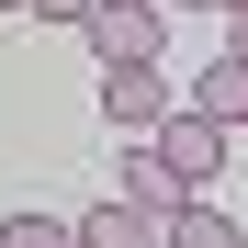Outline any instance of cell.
<instances>
[{
  "mask_svg": "<svg viewBox=\"0 0 248 248\" xmlns=\"http://www.w3.org/2000/svg\"><path fill=\"white\" fill-rule=\"evenodd\" d=\"M158 158H170V181L181 192H215V170H226V124L215 113H158V136H147Z\"/></svg>",
  "mask_w": 248,
  "mask_h": 248,
  "instance_id": "6da1fadb",
  "label": "cell"
},
{
  "mask_svg": "<svg viewBox=\"0 0 248 248\" xmlns=\"http://www.w3.org/2000/svg\"><path fill=\"white\" fill-rule=\"evenodd\" d=\"M79 34H91L102 68H147V57H158V0H91Z\"/></svg>",
  "mask_w": 248,
  "mask_h": 248,
  "instance_id": "7a4b0ae2",
  "label": "cell"
},
{
  "mask_svg": "<svg viewBox=\"0 0 248 248\" xmlns=\"http://www.w3.org/2000/svg\"><path fill=\"white\" fill-rule=\"evenodd\" d=\"M102 113L124 124V136H158V113H170V79H158V57H147V68H102Z\"/></svg>",
  "mask_w": 248,
  "mask_h": 248,
  "instance_id": "3957f363",
  "label": "cell"
},
{
  "mask_svg": "<svg viewBox=\"0 0 248 248\" xmlns=\"http://www.w3.org/2000/svg\"><path fill=\"white\" fill-rule=\"evenodd\" d=\"M79 248H170V226H158V203H102V215H79Z\"/></svg>",
  "mask_w": 248,
  "mask_h": 248,
  "instance_id": "277c9868",
  "label": "cell"
},
{
  "mask_svg": "<svg viewBox=\"0 0 248 248\" xmlns=\"http://www.w3.org/2000/svg\"><path fill=\"white\" fill-rule=\"evenodd\" d=\"M170 248H248V237H237V215H226L215 192H181L170 203Z\"/></svg>",
  "mask_w": 248,
  "mask_h": 248,
  "instance_id": "5b68a950",
  "label": "cell"
},
{
  "mask_svg": "<svg viewBox=\"0 0 248 248\" xmlns=\"http://www.w3.org/2000/svg\"><path fill=\"white\" fill-rule=\"evenodd\" d=\"M192 113H215L226 136H237V124H248V68H237V57H215V68H203V91H192Z\"/></svg>",
  "mask_w": 248,
  "mask_h": 248,
  "instance_id": "8992f818",
  "label": "cell"
},
{
  "mask_svg": "<svg viewBox=\"0 0 248 248\" xmlns=\"http://www.w3.org/2000/svg\"><path fill=\"white\" fill-rule=\"evenodd\" d=\"M124 203H158V215H170V203H181V181H170V158H158L147 136L124 147Z\"/></svg>",
  "mask_w": 248,
  "mask_h": 248,
  "instance_id": "52a82bcc",
  "label": "cell"
},
{
  "mask_svg": "<svg viewBox=\"0 0 248 248\" xmlns=\"http://www.w3.org/2000/svg\"><path fill=\"white\" fill-rule=\"evenodd\" d=\"M0 248H79V226H57V215H12Z\"/></svg>",
  "mask_w": 248,
  "mask_h": 248,
  "instance_id": "ba28073f",
  "label": "cell"
},
{
  "mask_svg": "<svg viewBox=\"0 0 248 248\" xmlns=\"http://www.w3.org/2000/svg\"><path fill=\"white\" fill-rule=\"evenodd\" d=\"M23 12H46V23H91V0H23Z\"/></svg>",
  "mask_w": 248,
  "mask_h": 248,
  "instance_id": "9c48e42d",
  "label": "cell"
},
{
  "mask_svg": "<svg viewBox=\"0 0 248 248\" xmlns=\"http://www.w3.org/2000/svg\"><path fill=\"white\" fill-rule=\"evenodd\" d=\"M226 57H237V68H248V12H226Z\"/></svg>",
  "mask_w": 248,
  "mask_h": 248,
  "instance_id": "30bf717a",
  "label": "cell"
},
{
  "mask_svg": "<svg viewBox=\"0 0 248 248\" xmlns=\"http://www.w3.org/2000/svg\"><path fill=\"white\" fill-rule=\"evenodd\" d=\"M215 12H248V0H215Z\"/></svg>",
  "mask_w": 248,
  "mask_h": 248,
  "instance_id": "8fae6325",
  "label": "cell"
},
{
  "mask_svg": "<svg viewBox=\"0 0 248 248\" xmlns=\"http://www.w3.org/2000/svg\"><path fill=\"white\" fill-rule=\"evenodd\" d=\"M0 12H23V0H0Z\"/></svg>",
  "mask_w": 248,
  "mask_h": 248,
  "instance_id": "7c38bea8",
  "label": "cell"
}]
</instances>
